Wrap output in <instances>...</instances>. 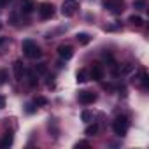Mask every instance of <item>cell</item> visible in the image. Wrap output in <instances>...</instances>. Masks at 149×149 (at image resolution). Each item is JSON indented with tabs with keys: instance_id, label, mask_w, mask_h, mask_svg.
<instances>
[{
	"instance_id": "obj_1",
	"label": "cell",
	"mask_w": 149,
	"mask_h": 149,
	"mask_svg": "<svg viewBox=\"0 0 149 149\" xmlns=\"http://www.w3.org/2000/svg\"><path fill=\"white\" fill-rule=\"evenodd\" d=\"M23 53L28 56V58H32V60H37V58H40L42 56V51H40V47L32 40V39H26V40H23Z\"/></svg>"
},
{
	"instance_id": "obj_2",
	"label": "cell",
	"mask_w": 149,
	"mask_h": 149,
	"mask_svg": "<svg viewBox=\"0 0 149 149\" xmlns=\"http://www.w3.org/2000/svg\"><path fill=\"white\" fill-rule=\"evenodd\" d=\"M128 128H130V121H128L126 116H118V118L112 121V130H114V133L119 135V137H125L126 132H128Z\"/></svg>"
},
{
	"instance_id": "obj_3",
	"label": "cell",
	"mask_w": 149,
	"mask_h": 149,
	"mask_svg": "<svg viewBox=\"0 0 149 149\" xmlns=\"http://www.w3.org/2000/svg\"><path fill=\"white\" fill-rule=\"evenodd\" d=\"M77 9H79V4L76 2V0H65L63 6H61V14L67 16V18H72L77 13Z\"/></svg>"
},
{
	"instance_id": "obj_4",
	"label": "cell",
	"mask_w": 149,
	"mask_h": 149,
	"mask_svg": "<svg viewBox=\"0 0 149 149\" xmlns=\"http://www.w3.org/2000/svg\"><path fill=\"white\" fill-rule=\"evenodd\" d=\"M104 7L114 14H119L125 11V2L123 0H104Z\"/></svg>"
},
{
	"instance_id": "obj_5",
	"label": "cell",
	"mask_w": 149,
	"mask_h": 149,
	"mask_svg": "<svg viewBox=\"0 0 149 149\" xmlns=\"http://www.w3.org/2000/svg\"><path fill=\"white\" fill-rule=\"evenodd\" d=\"M39 16L42 19H51L54 16V6L51 2H42L39 4Z\"/></svg>"
},
{
	"instance_id": "obj_6",
	"label": "cell",
	"mask_w": 149,
	"mask_h": 149,
	"mask_svg": "<svg viewBox=\"0 0 149 149\" xmlns=\"http://www.w3.org/2000/svg\"><path fill=\"white\" fill-rule=\"evenodd\" d=\"M88 74H90V79H93V81H100V79H104L105 70H104V67H102L100 63H93Z\"/></svg>"
},
{
	"instance_id": "obj_7",
	"label": "cell",
	"mask_w": 149,
	"mask_h": 149,
	"mask_svg": "<svg viewBox=\"0 0 149 149\" xmlns=\"http://www.w3.org/2000/svg\"><path fill=\"white\" fill-rule=\"evenodd\" d=\"M58 56L61 58V60H70L72 56H74V47L72 46H68V44H61V46H58Z\"/></svg>"
},
{
	"instance_id": "obj_8",
	"label": "cell",
	"mask_w": 149,
	"mask_h": 149,
	"mask_svg": "<svg viewBox=\"0 0 149 149\" xmlns=\"http://www.w3.org/2000/svg\"><path fill=\"white\" fill-rule=\"evenodd\" d=\"M77 100H79L83 105H90V104H93V102L97 100V95H95L93 91H79Z\"/></svg>"
},
{
	"instance_id": "obj_9",
	"label": "cell",
	"mask_w": 149,
	"mask_h": 149,
	"mask_svg": "<svg viewBox=\"0 0 149 149\" xmlns=\"http://www.w3.org/2000/svg\"><path fill=\"white\" fill-rule=\"evenodd\" d=\"M13 70H14V77L19 81V79L23 77V74H25V67H23V61H21V60H16V61L13 63Z\"/></svg>"
},
{
	"instance_id": "obj_10",
	"label": "cell",
	"mask_w": 149,
	"mask_h": 149,
	"mask_svg": "<svg viewBox=\"0 0 149 149\" xmlns=\"http://www.w3.org/2000/svg\"><path fill=\"white\" fill-rule=\"evenodd\" d=\"M13 142H14V135H13V132H7V133L2 137V140H0V147L7 149V147L13 146Z\"/></svg>"
},
{
	"instance_id": "obj_11",
	"label": "cell",
	"mask_w": 149,
	"mask_h": 149,
	"mask_svg": "<svg viewBox=\"0 0 149 149\" xmlns=\"http://www.w3.org/2000/svg\"><path fill=\"white\" fill-rule=\"evenodd\" d=\"M76 79H77V83H86V81H90V74H88V70H86V68L77 70Z\"/></svg>"
},
{
	"instance_id": "obj_12",
	"label": "cell",
	"mask_w": 149,
	"mask_h": 149,
	"mask_svg": "<svg viewBox=\"0 0 149 149\" xmlns=\"http://www.w3.org/2000/svg\"><path fill=\"white\" fill-rule=\"evenodd\" d=\"M76 39H77V42H79L81 46H88V44L91 42V37H90L88 33H84V32L77 33V35H76Z\"/></svg>"
},
{
	"instance_id": "obj_13",
	"label": "cell",
	"mask_w": 149,
	"mask_h": 149,
	"mask_svg": "<svg viewBox=\"0 0 149 149\" xmlns=\"http://www.w3.org/2000/svg\"><path fill=\"white\" fill-rule=\"evenodd\" d=\"M128 23L133 25V26H142V25H144V19H142L140 16H137V14H132V16L128 18Z\"/></svg>"
},
{
	"instance_id": "obj_14",
	"label": "cell",
	"mask_w": 149,
	"mask_h": 149,
	"mask_svg": "<svg viewBox=\"0 0 149 149\" xmlns=\"http://www.w3.org/2000/svg\"><path fill=\"white\" fill-rule=\"evenodd\" d=\"M84 133H86L88 137H93V135H97V133H98V125H97V123H93V125H88V126H86V130H84Z\"/></svg>"
},
{
	"instance_id": "obj_15",
	"label": "cell",
	"mask_w": 149,
	"mask_h": 149,
	"mask_svg": "<svg viewBox=\"0 0 149 149\" xmlns=\"http://www.w3.org/2000/svg\"><path fill=\"white\" fill-rule=\"evenodd\" d=\"M33 9H35V4L32 2V0H23V13L25 14H30Z\"/></svg>"
},
{
	"instance_id": "obj_16",
	"label": "cell",
	"mask_w": 149,
	"mask_h": 149,
	"mask_svg": "<svg viewBox=\"0 0 149 149\" xmlns=\"http://www.w3.org/2000/svg\"><path fill=\"white\" fill-rule=\"evenodd\" d=\"M140 84H142V88H144V90H147V88H149V76H147V72H146V70H142V72H140Z\"/></svg>"
},
{
	"instance_id": "obj_17",
	"label": "cell",
	"mask_w": 149,
	"mask_h": 149,
	"mask_svg": "<svg viewBox=\"0 0 149 149\" xmlns=\"http://www.w3.org/2000/svg\"><path fill=\"white\" fill-rule=\"evenodd\" d=\"M33 104H35V107H44V105H47V98L46 97H35Z\"/></svg>"
},
{
	"instance_id": "obj_18",
	"label": "cell",
	"mask_w": 149,
	"mask_h": 149,
	"mask_svg": "<svg viewBox=\"0 0 149 149\" xmlns=\"http://www.w3.org/2000/svg\"><path fill=\"white\" fill-rule=\"evenodd\" d=\"M81 118H83V121H84V123H91V121H93V114H91L90 111H83Z\"/></svg>"
},
{
	"instance_id": "obj_19",
	"label": "cell",
	"mask_w": 149,
	"mask_h": 149,
	"mask_svg": "<svg viewBox=\"0 0 149 149\" xmlns=\"http://www.w3.org/2000/svg\"><path fill=\"white\" fill-rule=\"evenodd\" d=\"M7 79H9V74H7V70H0V84H6L7 83Z\"/></svg>"
},
{
	"instance_id": "obj_20",
	"label": "cell",
	"mask_w": 149,
	"mask_h": 149,
	"mask_svg": "<svg viewBox=\"0 0 149 149\" xmlns=\"http://www.w3.org/2000/svg\"><path fill=\"white\" fill-rule=\"evenodd\" d=\"M28 79H30V86H37V84H39V79L35 77V74H33V72H30Z\"/></svg>"
},
{
	"instance_id": "obj_21",
	"label": "cell",
	"mask_w": 149,
	"mask_h": 149,
	"mask_svg": "<svg viewBox=\"0 0 149 149\" xmlns=\"http://www.w3.org/2000/svg\"><path fill=\"white\" fill-rule=\"evenodd\" d=\"M35 70H37V74H46L47 67H46V63H39V65L35 67Z\"/></svg>"
},
{
	"instance_id": "obj_22",
	"label": "cell",
	"mask_w": 149,
	"mask_h": 149,
	"mask_svg": "<svg viewBox=\"0 0 149 149\" xmlns=\"http://www.w3.org/2000/svg\"><path fill=\"white\" fill-rule=\"evenodd\" d=\"M76 147H90V142H88V140H79V142L76 144Z\"/></svg>"
},
{
	"instance_id": "obj_23",
	"label": "cell",
	"mask_w": 149,
	"mask_h": 149,
	"mask_svg": "<svg viewBox=\"0 0 149 149\" xmlns=\"http://www.w3.org/2000/svg\"><path fill=\"white\" fill-rule=\"evenodd\" d=\"M33 111H35V104H28V105H26V112H28V114H32Z\"/></svg>"
},
{
	"instance_id": "obj_24",
	"label": "cell",
	"mask_w": 149,
	"mask_h": 149,
	"mask_svg": "<svg viewBox=\"0 0 149 149\" xmlns=\"http://www.w3.org/2000/svg\"><path fill=\"white\" fill-rule=\"evenodd\" d=\"M4 107H6V97L0 95V109H4Z\"/></svg>"
},
{
	"instance_id": "obj_25",
	"label": "cell",
	"mask_w": 149,
	"mask_h": 149,
	"mask_svg": "<svg viewBox=\"0 0 149 149\" xmlns=\"http://www.w3.org/2000/svg\"><path fill=\"white\" fill-rule=\"evenodd\" d=\"M132 68H133V67H132V63H126V65H125V68H123V72H130Z\"/></svg>"
},
{
	"instance_id": "obj_26",
	"label": "cell",
	"mask_w": 149,
	"mask_h": 149,
	"mask_svg": "<svg viewBox=\"0 0 149 149\" xmlns=\"http://www.w3.org/2000/svg\"><path fill=\"white\" fill-rule=\"evenodd\" d=\"M133 6H135V7H137V9H142V7H144V2H135V4H133Z\"/></svg>"
},
{
	"instance_id": "obj_27",
	"label": "cell",
	"mask_w": 149,
	"mask_h": 149,
	"mask_svg": "<svg viewBox=\"0 0 149 149\" xmlns=\"http://www.w3.org/2000/svg\"><path fill=\"white\" fill-rule=\"evenodd\" d=\"M6 4H7V0H0V7H4Z\"/></svg>"
},
{
	"instance_id": "obj_28",
	"label": "cell",
	"mask_w": 149,
	"mask_h": 149,
	"mask_svg": "<svg viewBox=\"0 0 149 149\" xmlns=\"http://www.w3.org/2000/svg\"><path fill=\"white\" fill-rule=\"evenodd\" d=\"M0 28H2V23H0Z\"/></svg>"
}]
</instances>
